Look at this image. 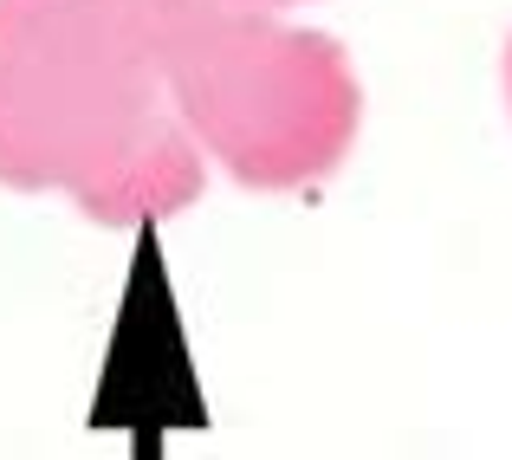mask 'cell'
<instances>
[{
  "mask_svg": "<svg viewBox=\"0 0 512 460\" xmlns=\"http://www.w3.org/2000/svg\"><path fill=\"white\" fill-rule=\"evenodd\" d=\"M201 182L143 0H0V188L137 227L182 214Z\"/></svg>",
  "mask_w": 512,
  "mask_h": 460,
  "instance_id": "cell-1",
  "label": "cell"
},
{
  "mask_svg": "<svg viewBox=\"0 0 512 460\" xmlns=\"http://www.w3.org/2000/svg\"><path fill=\"white\" fill-rule=\"evenodd\" d=\"M175 117L240 188H312L363 130V78L318 26L240 0H143Z\"/></svg>",
  "mask_w": 512,
  "mask_h": 460,
  "instance_id": "cell-2",
  "label": "cell"
},
{
  "mask_svg": "<svg viewBox=\"0 0 512 460\" xmlns=\"http://www.w3.org/2000/svg\"><path fill=\"white\" fill-rule=\"evenodd\" d=\"M240 7H266V13H279V7H299V0H240Z\"/></svg>",
  "mask_w": 512,
  "mask_h": 460,
  "instance_id": "cell-3",
  "label": "cell"
},
{
  "mask_svg": "<svg viewBox=\"0 0 512 460\" xmlns=\"http://www.w3.org/2000/svg\"><path fill=\"white\" fill-rule=\"evenodd\" d=\"M506 104H512V39H506Z\"/></svg>",
  "mask_w": 512,
  "mask_h": 460,
  "instance_id": "cell-4",
  "label": "cell"
}]
</instances>
